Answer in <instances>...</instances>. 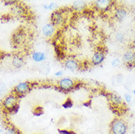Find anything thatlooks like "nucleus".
I'll use <instances>...</instances> for the list:
<instances>
[{"instance_id": "obj_7", "label": "nucleus", "mask_w": 135, "mask_h": 134, "mask_svg": "<svg viewBox=\"0 0 135 134\" xmlns=\"http://www.w3.org/2000/svg\"><path fill=\"white\" fill-rule=\"evenodd\" d=\"M32 84L29 81H23L18 84L14 87L13 93L18 96H23L24 95L27 94L31 90Z\"/></svg>"}, {"instance_id": "obj_16", "label": "nucleus", "mask_w": 135, "mask_h": 134, "mask_svg": "<svg viewBox=\"0 0 135 134\" xmlns=\"http://www.w3.org/2000/svg\"><path fill=\"white\" fill-rule=\"evenodd\" d=\"M32 59L35 62H42L46 60V55L45 53L41 51H34L32 54Z\"/></svg>"}, {"instance_id": "obj_4", "label": "nucleus", "mask_w": 135, "mask_h": 134, "mask_svg": "<svg viewBox=\"0 0 135 134\" xmlns=\"http://www.w3.org/2000/svg\"><path fill=\"white\" fill-rule=\"evenodd\" d=\"M27 40V33L23 28H18L12 35V43L16 46H20L26 43Z\"/></svg>"}, {"instance_id": "obj_17", "label": "nucleus", "mask_w": 135, "mask_h": 134, "mask_svg": "<svg viewBox=\"0 0 135 134\" xmlns=\"http://www.w3.org/2000/svg\"><path fill=\"white\" fill-rule=\"evenodd\" d=\"M87 4L84 1H75L72 4V9L76 12H81L86 8Z\"/></svg>"}, {"instance_id": "obj_21", "label": "nucleus", "mask_w": 135, "mask_h": 134, "mask_svg": "<svg viewBox=\"0 0 135 134\" xmlns=\"http://www.w3.org/2000/svg\"><path fill=\"white\" fill-rule=\"evenodd\" d=\"M72 106H73V103L71 99H68L67 101H65V103L63 104V107L65 108H69L72 107Z\"/></svg>"}, {"instance_id": "obj_3", "label": "nucleus", "mask_w": 135, "mask_h": 134, "mask_svg": "<svg viewBox=\"0 0 135 134\" xmlns=\"http://www.w3.org/2000/svg\"><path fill=\"white\" fill-rule=\"evenodd\" d=\"M107 97H108V101L110 106L112 107V108L115 109L114 111L115 112H117V111L121 112L122 110L126 108L124 101L122 99V97L118 94L110 92L107 95Z\"/></svg>"}, {"instance_id": "obj_15", "label": "nucleus", "mask_w": 135, "mask_h": 134, "mask_svg": "<svg viewBox=\"0 0 135 134\" xmlns=\"http://www.w3.org/2000/svg\"><path fill=\"white\" fill-rule=\"evenodd\" d=\"M12 64L15 68H21L24 64L23 57L19 55H14L12 59Z\"/></svg>"}, {"instance_id": "obj_25", "label": "nucleus", "mask_w": 135, "mask_h": 134, "mask_svg": "<svg viewBox=\"0 0 135 134\" xmlns=\"http://www.w3.org/2000/svg\"><path fill=\"white\" fill-rule=\"evenodd\" d=\"M54 75H55V76H57V77H61V76L63 75V71H57V72L54 73Z\"/></svg>"}, {"instance_id": "obj_18", "label": "nucleus", "mask_w": 135, "mask_h": 134, "mask_svg": "<svg viewBox=\"0 0 135 134\" xmlns=\"http://www.w3.org/2000/svg\"><path fill=\"white\" fill-rule=\"evenodd\" d=\"M115 39L117 42H118V43H124V41H125V35H124V34L123 33V32H117V33L115 34Z\"/></svg>"}, {"instance_id": "obj_28", "label": "nucleus", "mask_w": 135, "mask_h": 134, "mask_svg": "<svg viewBox=\"0 0 135 134\" xmlns=\"http://www.w3.org/2000/svg\"><path fill=\"white\" fill-rule=\"evenodd\" d=\"M133 94H134L135 95V89H134V91H133Z\"/></svg>"}, {"instance_id": "obj_23", "label": "nucleus", "mask_w": 135, "mask_h": 134, "mask_svg": "<svg viewBox=\"0 0 135 134\" xmlns=\"http://www.w3.org/2000/svg\"><path fill=\"white\" fill-rule=\"evenodd\" d=\"M124 98H125V101L127 103H131L132 97L130 95L126 94L125 95H124Z\"/></svg>"}, {"instance_id": "obj_2", "label": "nucleus", "mask_w": 135, "mask_h": 134, "mask_svg": "<svg viewBox=\"0 0 135 134\" xmlns=\"http://www.w3.org/2000/svg\"><path fill=\"white\" fill-rule=\"evenodd\" d=\"M128 131V124L121 118H115L109 125L110 134H126Z\"/></svg>"}, {"instance_id": "obj_1", "label": "nucleus", "mask_w": 135, "mask_h": 134, "mask_svg": "<svg viewBox=\"0 0 135 134\" xmlns=\"http://www.w3.org/2000/svg\"><path fill=\"white\" fill-rule=\"evenodd\" d=\"M18 102V97L13 92L4 98L2 102V106L4 108V110L6 111L7 113L16 114L19 108V105Z\"/></svg>"}, {"instance_id": "obj_24", "label": "nucleus", "mask_w": 135, "mask_h": 134, "mask_svg": "<svg viewBox=\"0 0 135 134\" xmlns=\"http://www.w3.org/2000/svg\"><path fill=\"white\" fill-rule=\"evenodd\" d=\"M5 90H6V88L4 87V85H0V97L2 96Z\"/></svg>"}, {"instance_id": "obj_29", "label": "nucleus", "mask_w": 135, "mask_h": 134, "mask_svg": "<svg viewBox=\"0 0 135 134\" xmlns=\"http://www.w3.org/2000/svg\"><path fill=\"white\" fill-rule=\"evenodd\" d=\"M0 133H2V130H1V128H0Z\"/></svg>"}, {"instance_id": "obj_11", "label": "nucleus", "mask_w": 135, "mask_h": 134, "mask_svg": "<svg viewBox=\"0 0 135 134\" xmlns=\"http://www.w3.org/2000/svg\"><path fill=\"white\" fill-rule=\"evenodd\" d=\"M63 64H64L65 68L70 71H76L80 67L79 62L76 59H73V58H68L67 59H65Z\"/></svg>"}, {"instance_id": "obj_13", "label": "nucleus", "mask_w": 135, "mask_h": 134, "mask_svg": "<svg viewBox=\"0 0 135 134\" xmlns=\"http://www.w3.org/2000/svg\"><path fill=\"white\" fill-rule=\"evenodd\" d=\"M12 13L16 16H24L27 13V7H24L22 4L16 3L11 8Z\"/></svg>"}, {"instance_id": "obj_8", "label": "nucleus", "mask_w": 135, "mask_h": 134, "mask_svg": "<svg viewBox=\"0 0 135 134\" xmlns=\"http://www.w3.org/2000/svg\"><path fill=\"white\" fill-rule=\"evenodd\" d=\"M122 61L127 67H134L135 66V50L130 49L125 51L122 56Z\"/></svg>"}, {"instance_id": "obj_14", "label": "nucleus", "mask_w": 135, "mask_h": 134, "mask_svg": "<svg viewBox=\"0 0 135 134\" xmlns=\"http://www.w3.org/2000/svg\"><path fill=\"white\" fill-rule=\"evenodd\" d=\"M56 27H54L51 23H48L46 25H44L42 28V33L45 37H51L56 32Z\"/></svg>"}, {"instance_id": "obj_9", "label": "nucleus", "mask_w": 135, "mask_h": 134, "mask_svg": "<svg viewBox=\"0 0 135 134\" xmlns=\"http://www.w3.org/2000/svg\"><path fill=\"white\" fill-rule=\"evenodd\" d=\"M106 57V53L104 49H98L94 52L91 58V63L93 66H98L103 63Z\"/></svg>"}, {"instance_id": "obj_27", "label": "nucleus", "mask_w": 135, "mask_h": 134, "mask_svg": "<svg viewBox=\"0 0 135 134\" xmlns=\"http://www.w3.org/2000/svg\"><path fill=\"white\" fill-rule=\"evenodd\" d=\"M131 134H135V127L132 129V133H131Z\"/></svg>"}, {"instance_id": "obj_6", "label": "nucleus", "mask_w": 135, "mask_h": 134, "mask_svg": "<svg viewBox=\"0 0 135 134\" xmlns=\"http://www.w3.org/2000/svg\"><path fill=\"white\" fill-rule=\"evenodd\" d=\"M76 85V82L70 78H63L57 82L59 89L64 92H70L74 90Z\"/></svg>"}, {"instance_id": "obj_5", "label": "nucleus", "mask_w": 135, "mask_h": 134, "mask_svg": "<svg viewBox=\"0 0 135 134\" xmlns=\"http://www.w3.org/2000/svg\"><path fill=\"white\" fill-rule=\"evenodd\" d=\"M50 19L51 23L57 28V27H62L64 24L65 21V16L61 10H57L54 11L51 13Z\"/></svg>"}, {"instance_id": "obj_10", "label": "nucleus", "mask_w": 135, "mask_h": 134, "mask_svg": "<svg viewBox=\"0 0 135 134\" xmlns=\"http://www.w3.org/2000/svg\"><path fill=\"white\" fill-rule=\"evenodd\" d=\"M112 4L113 2L110 0H97L94 2V5L95 7L98 10L105 12L112 7Z\"/></svg>"}, {"instance_id": "obj_19", "label": "nucleus", "mask_w": 135, "mask_h": 134, "mask_svg": "<svg viewBox=\"0 0 135 134\" xmlns=\"http://www.w3.org/2000/svg\"><path fill=\"white\" fill-rule=\"evenodd\" d=\"M44 7L46 10H55L58 7V4L56 2H51L50 4H45Z\"/></svg>"}, {"instance_id": "obj_12", "label": "nucleus", "mask_w": 135, "mask_h": 134, "mask_svg": "<svg viewBox=\"0 0 135 134\" xmlns=\"http://www.w3.org/2000/svg\"><path fill=\"white\" fill-rule=\"evenodd\" d=\"M128 16V11L124 7L118 6L114 10V18L118 21H123Z\"/></svg>"}, {"instance_id": "obj_26", "label": "nucleus", "mask_w": 135, "mask_h": 134, "mask_svg": "<svg viewBox=\"0 0 135 134\" xmlns=\"http://www.w3.org/2000/svg\"><path fill=\"white\" fill-rule=\"evenodd\" d=\"M132 46H133V48H134V49H135V34L134 37H133V40H132Z\"/></svg>"}, {"instance_id": "obj_20", "label": "nucleus", "mask_w": 135, "mask_h": 134, "mask_svg": "<svg viewBox=\"0 0 135 134\" xmlns=\"http://www.w3.org/2000/svg\"><path fill=\"white\" fill-rule=\"evenodd\" d=\"M7 134H21L19 131L13 126H8L7 127Z\"/></svg>"}, {"instance_id": "obj_22", "label": "nucleus", "mask_w": 135, "mask_h": 134, "mask_svg": "<svg viewBox=\"0 0 135 134\" xmlns=\"http://www.w3.org/2000/svg\"><path fill=\"white\" fill-rule=\"evenodd\" d=\"M120 62L119 59H115L112 61V65L113 67H118V65L120 64Z\"/></svg>"}]
</instances>
